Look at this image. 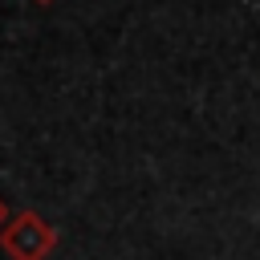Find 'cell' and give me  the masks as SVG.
I'll list each match as a JSON object with an SVG mask.
<instances>
[{
  "mask_svg": "<svg viewBox=\"0 0 260 260\" xmlns=\"http://www.w3.org/2000/svg\"><path fill=\"white\" fill-rule=\"evenodd\" d=\"M32 4H41V8H49V4H57V0H32Z\"/></svg>",
  "mask_w": 260,
  "mask_h": 260,
  "instance_id": "cell-3",
  "label": "cell"
},
{
  "mask_svg": "<svg viewBox=\"0 0 260 260\" xmlns=\"http://www.w3.org/2000/svg\"><path fill=\"white\" fill-rule=\"evenodd\" d=\"M57 240H61V232H57L41 211L24 207V211H16V215L4 223V232H0V252H4L8 260H49L53 248H57Z\"/></svg>",
  "mask_w": 260,
  "mask_h": 260,
  "instance_id": "cell-1",
  "label": "cell"
},
{
  "mask_svg": "<svg viewBox=\"0 0 260 260\" xmlns=\"http://www.w3.org/2000/svg\"><path fill=\"white\" fill-rule=\"evenodd\" d=\"M8 219H12V211H8V203H4V195H0V232H4Z\"/></svg>",
  "mask_w": 260,
  "mask_h": 260,
  "instance_id": "cell-2",
  "label": "cell"
}]
</instances>
